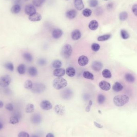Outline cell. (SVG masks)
Masks as SVG:
<instances>
[{
    "instance_id": "cell-1",
    "label": "cell",
    "mask_w": 137,
    "mask_h": 137,
    "mask_svg": "<svg viewBox=\"0 0 137 137\" xmlns=\"http://www.w3.org/2000/svg\"><path fill=\"white\" fill-rule=\"evenodd\" d=\"M129 101V97L125 95H116L113 98V102L116 106L122 107L128 103Z\"/></svg>"
},
{
    "instance_id": "cell-2",
    "label": "cell",
    "mask_w": 137,
    "mask_h": 137,
    "mask_svg": "<svg viewBox=\"0 0 137 137\" xmlns=\"http://www.w3.org/2000/svg\"><path fill=\"white\" fill-rule=\"evenodd\" d=\"M67 82L63 78L58 77L55 79L53 82V86L55 89L60 90L66 87Z\"/></svg>"
},
{
    "instance_id": "cell-3",
    "label": "cell",
    "mask_w": 137,
    "mask_h": 137,
    "mask_svg": "<svg viewBox=\"0 0 137 137\" xmlns=\"http://www.w3.org/2000/svg\"><path fill=\"white\" fill-rule=\"evenodd\" d=\"M72 53V48L69 44H66L63 46L61 49V54L62 57L65 58L70 57Z\"/></svg>"
},
{
    "instance_id": "cell-4",
    "label": "cell",
    "mask_w": 137,
    "mask_h": 137,
    "mask_svg": "<svg viewBox=\"0 0 137 137\" xmlns=\"http://www.w3.org/2000/svg\"><path fill=\"white\" fill-rule=\"evenodd\" d=\"M11 77L8 75H4L0 77V86L2 87H7L11 83Z\"/></svg>"
},
{
    "instance_id": "cell-5",
    "label": "cell",
    "mask_w": 137,
    "mask_h": 137,
    "mask_svg": "<svg viewBox=\"0 0 137 137\" xmlns=\"http://www.w3.org/2000/svg\"><path fill=\"white\" fill-rule=\"evenodd\" d=\"M45 90V86L44 84L40 83H36L33 84V87L31 89L32 92L37 94L41 93Z\"/></svg>"
},
{
    "instance_id": "cell-6",
    "label": "cell",
    "mask_w": 137,
    "mask_h": 137,
    "mask_svg": "<svg viewBox=\"0 0 137 137\" xmlns=\"http://www.w3.org/2000/svg\"><path fill=\"white\" fill-rule=\"evenodd\" d=\"M25 12L26 15L30 16L36 13V10L33 5L29 4L26 6L25 8Z\"/></svg>"
},
{
    "instance_id": "cell-7",
    "label": "cell",
    "mask_w": 137,
    "mask_h": 137,
    "mask_svg": "<svg viewBox=\"0 0 137 137\" xmlns=\"http://www.w3.org/2000/svg\"><path fill=\"white\" fill-rule=\"evenodd\" d=\"M73 94V91L70 89H66L62 91L61 96L63 99L68 100L70 99L72 96Z\"/></svg>"
},
{
    "instance_id": "cell-8",
    "label": "cell",
    "mask_w": 137,
    "mask_h": 137,
    "mask_svg": "<svg viewBox=\"0 0 137 137\" xmlns=\"http://www.w3.org/2000/svg\"><path fill=\"white\" fill-rule=\"evenodd\" d=\"M40 107L43 110H49L53 107L52 104L48 100H43L40 103Z\"/></svg>"
},
{
    "instance_id": "cell-9",
    "label": "cell",
    "mask_w": 137,
    "mask_h": 137,
    "mask_svg": "<svg viewBox=\"0 0 137 137\" xmlns=\"http://www.w3.org/2000/svg\"><path fill=\"white\" fill-rule=\"evenodd\" d=\"M103 67L102 63L98 61H95L92 64V68L95 71L98 72L101 70Z\"/></svg>"
},
{
    "instance_id": "cell-10",
    "label": "cell",
    "mask_w": 137,
    "mask_h": 137,
    "mask_svg": "<svg viewBox=\"0 0 137 137\" xmlns=\"http://www.w3.org/2000/svg\"><path fill=\"white\" fill-rule=\"evenodd\" d=\"M79 65L82 67L85 66L89 63V58L85 55H82L79 57L78 60Z\"/></svg>"
},
{
    "instance_id": "cell-11",
    "label": "cell",
    "mask_w": 137,
    "mask_h": 137,
    "mask_svg": "<svg viewBox=\"0 0 137 137\" xmlns=\"http://www.w3.org/2000/svg\"><path fill=\"white\" fill-rule=\"evenodd\" d=\"M28 19L30 21L37 22L41 20L42 19V16L40 14L36 12L34 14L29 16Z\"/></svg>"
},
{
    "instance_id": "cell-12",
    "label": "cell",
    "mask_w": 137,
    "mask_h": 137,
    "mask_svg": "<svg viewBox=\"0 0 137 137\" xmlns=\"http://www.w3.org/2000/svg\"><path fill=\"white\" fill-rule=\"evenodd\" d=\"M99 87L103 91H107L111 89V85L109 83L105 81H102L99 83Z\"/></svg>"
},
{
    "instance_id": "cell-13",
    "label": "cell",
    "mask_w": 137,
    "mask_h": 137,
    "mask_svg": "<svg viewBox=\"0 0 137 137\" xmlns=\"http://www.w3.org/2000/svg\"><path fill=\"white\" fill-rule=\"evenodd\" d=\"M71 36L72 39L73 40H78L81 37V33L78 29H75L72 32Z\"/></svg>"
},
{
    "instance_id": "cell-14",
    "label": "cell",
    "mask_w": 137,
    "mask_h": 137,
    "mask_svg": "<svg viewBox=\"0 0 137 137\" xmlns=\"http://www.w3.org/2000/svg\"><path fill=\"white\" fill-rule=\"evenodd\" d=\"M62 35V31L60 28H55L52 32V37L55 39L60 38Z\"/></svg>"
},
{
    "instance_id": "cell-15",
    "label": "cell",
    "mask_w": 137,
    "mask_h": 137,
    "mask_svg": "<svg viewBox=\"0 0 137 137\" xmlns=\"http://www.w3.org/2000/svg\"><path fill=\"white\" fill-rule=\"evenodd\" d=\"M74 5L75 8L78 11L82 10L84 8L82 0H74Z\"/></svg>"
},
{
    "instance_id": "cell-16",
    "label": "cell",
    "mask_w": 137,
    "mask_h": 137,
    "mask_svg": "<svg viewBox=\"0 0 137 137\" xmlns=\"http://www.w3.org/2000/svg\"><path fill=\"white\" fill-rule=\"evenodd\" d=\"M77 14V13L76 10L74 9H71L66 12L65 15L68 19H72L76 17Z\"/></svg>"
},
{
    "instance_id": "cell-17",
    "label": "cell",
    "mask_w": 137,
    "mask_h": 137,
    "mask_svg": "<svg viewBox=\"0 0 137 137\" xmlns=\"http://www.w3.org/2000/svg\"><path fill=\"white\" fill-rule=\"evenodd\" d=\"M65 73V70L63 68H56L53 72L54 76L58 77H61L64 76Z\"/></svg>"
},
{
    "instance_id": "cell-18",
    "label": "cell",
    "mask_w": 137,
    "mask_h": 137,
    "mask_svg": "<svg viewBox=\"0 0 137 137\" xmlns=\"http://www.w3.org/2000/svg\"><path fill=\"white\" fill-rule=\"evenodd\" d=\"M31 122L35 124H37L41 122V117L40 115L36 113L33 115L31 117Z\"/></svg>"
},
{
    "instance_id": "cell-19",
    "label": "cell",
    "mask_w": 137,
    "mask_h": 137,
    "mask_svg": "<svg viewBox=\"0 0 137 137\" xmlns=\"http://www.w3.org/2000/svg\"><path fill=\"white\" fill-rule=\"evenodd\" d=\"M99 27V23L97 21L95 20L91 21L89 23L88 27L90 30L92 31H95Z\"/></svg>"
},
{
    "instance_id": "cell-20",
    "label": "cell",
    "mask_w": 137,
    "mask_h": 137,
    "mask_svg": "<svg viewBox=\"0 0 137 137\" xmlns=\"http://www.w3.org/2000/svg\"><path fill=\"white\" fill-rule=\"evenodd\" d=\"M55 110L58 114L62 115L65 113V107L61 105H57L55 106Z\"/></svg>"
},
{
    "instance_id": "cell-21",
    "label": "cell",
    "mask_w": 137,
    "mask_h": 137,
    "mask_svg": "<svg viewBox=\"0 0 137 137\" xmlns=\"http://www.w3.org/2000/svg\"><path fill=\"white\" fill-rule=\"evenodd\" d=\"M21 10V7L18 4H15L13 6L11 9V11L12 14H17L19 13Z\"/></svg>"
},
{
    "instance_id": "cell-22",
    "label": "cell",
    "mask_w": 137,
    "mask_h": 137,
    "mask_svg": "<svg viewBox=\"0 0 137 137\" xmlns=\"http://www.w3.org/2000/svg\"><path fill=\"white\" fill-rule=\"evenodd\" d=\"M66 73L70 77H73L76 74V71L73 67H68L66 70Z\"/></svg>"
},
{
    "instance_id": "cell-23",
    "label": "cell",
    "mask_w": 137,
    "mask_h": 137,
    "mask_svg": "<svg viewBox=\"0 0 137 137\" xmlns=\"http://www.w3.org/2000/svg\"><path fill=\"white\" fill-rule=\"evenodd\" d=\"M123 86L119 82L114 83L112 87L113 90L115 92H120L123 89Z\"/></svg>"
},
{
    "instance_id": "cell-24",
    "label": "cell",
    "mask_w": 137,
    "mask_h": 137,
    "mask_svg": "<svg viewBox=\"0 0 137 137\" xmlns=\"http://www.w3.org/2000/svg\"><path fill=\"white\" fill-rule=\"evenodd\" d=\"M18 73L21 75L24 74L26 71V66L24 64H21L18 66L17 68Z\"/></svg>"
},
{
    "instance_id": "cell-25",
    "label": "cell",
    "mask_w": 137,
    "mask_h": 137,
    "mask_svg": "<svg viewBox=\"0 0 137 137\" xmlns=\"http://www.w3.org/2000/svg\"><path fill=\"white\" fill-rule=\"evenodd\" d=\"M37 70L34 67H31L28 68V73L31 76H35L37 75Z\"/></svg>"
},
{
    "instance_id": "cell-26",
    "label": "cell",
    "mask_w": 137,
    "mask_h": 137,
    "mask_svg": "<svg viewBox=\"0 0 137 137\" xmlns=\"http://www.w3.org/2000/svg\"><path fill=\"white\" fill-rule=\"evenodd\" d=\"M33 83L30 80H27L24 83V87L27 90H31L33 87Z\"/></svg>"
},
{
    "instance_id": "cell-27",
    "label": "cell",
    "mask_w": 137,
    "mask_h": 137,
    "mask_svg": "<svg viewBox=\"0 0 137 137\" xmlns=\"http://www.w3.org/2000/svg\"><path fill=\"white\" fill-rule=\"evenodd\" d=\"M103 76L106 79H110L112 77V73L110 71L107 69H105L103 71L102 73Z\"/></svg>"
},
{
    "instance_id": "cell-28",
    "label": "cell",
    "mask_w": 137,
    "mask_h": 137,
    "mask_svg": "<svg viewBox=\"0 0 137 137\" xmlns=\"http://www.w3.org/2000/svg\"><path fill=\"white\" fill-rule=\"evenodd\" d=\"M83 76L85 79L93 80L94 79L93 74L88 71H85L83 73Z\"/></svg>"
},
{
    "instance_id": "cell-29",
    "label": "cell",
    "mask_w": 137,
    "mask_h": 137,
    "mask_svg": "<svg viewBox=\"0 0 137 137\" xmlns=\"http://www.w3.org/2000/svg\"><path fill=\"white\" fill-rule=\"evenodd\" d=\"M45 0H33L32 2L34 6L39 7L45 3Z\"/></svg>"
},
{
    "instance_id": "cell-30",
    "label": "cell",
    "mask_w": 137,
    "mask_h": 137,
    "mask_svg": "<svg viewBox=\"0 0 137 137\" xmlns=\"http://www.w3.org/2000/svg\"><path fill=\"white\" fill-rule=\"evenodd\" d=\"M111 37V35L110 34H106L103 35L99 36L97 38V40L99 41H104L108 40Z\"/></svg>"
},
{
    "instance_id": "cell-31",
    "label": "cell",
    "mask_w": 137,
    "mask_h": 137,
    "mask_svg": "<svg viewBox=\"0 0 137 137\" xmlns=\"http://www.w3.org/2000/svg\"><path fill=\"white\" fill-rule=\"evenodd\" d=\"M23 57L25 60L28 62H31L33 60V57L32 55L28 53H23Z\"/></svg>"
},
{
    "instance_id": "cell-32",
    "label": "cell",
    "mask_w": 137,
    "mask_h": 137,
    "mask_svg": "<svg viewBox=\"0 0 137 137\" xmlns=\"http://www.w3.org/2000/svg\"><path fill=\"white\" fill-rule=\"evenodd\" d=\"M34 111V106L33 104L28 103L26 105L25 111L27 113H31Z\"/></svg>"
},
{
    "instance_id": "cell-33",
    "label": "cell",
    "mask_w": 137,
    "mask_h": 137,
    "mask_svg": "<svg viewBox=\"0 0 137 137\" xmlns=\"http://www.w3.org/2000/svg\"><path fill=\"white\" fill-rule=\"evenodd\" d=\"M4 67L8 70L10 71H14V65H13V64L12 63H6L4 64Z\"/></svg>"
},
{
    "instance_id": "cell-34",
    "label": "cell",
    "mask_w": 137,
    "mask_h": 137,
    "mask_svg": "<svg viewBox=\"0 0 137 137\" xmlns=\"http://www.w3.org/2000/svg\"><path fill=\"white\" fill-rule=\"evenodd\" d=\"M19 122L18 117L17 116H13L11 117L9 120V123L11 124H16Z\"/></svg>"
},
{
    "instance_id": "cell-35",
    "label": "cell",
    "mask_w": 137,
    "mask_h": 137,
    "mask_svg": "<svg viewBox=\"0 0 137 137\" xmlns=\"http://www.w3.org/2000/svg\"><path fill=\"white\" fill-rule=\"evenodd\" d=\"M125 80L129 82H133L135 81V77L132 74L127 73L125 76Z\"/></svg>"
},
{
    "instance_id": "cell-36",
    "label": "cell",
    "mask_w": 137,
    "mask_h": 137,
    "mask_svg": "<svg viewBox=\"0 0 137 137\" xmlns=\"http://www.w3.org/2000/svg\"><path fill=\"white\" fill-rule=\"evenodd\" d=\"M119 19L121 21H124L128 17V14L126 12H122L119 15Z\"/></svg>"
},
{
    "instance_id": "cell-37",
    "label": "cell",
    "mask_w": 137,
    "mask_h": 137,
    "mask_svg": "<svg viewBox=\"0 0 137 137\" xmlns=\"http://www.w3.org/2000/svg\"><path fill=\"white\" fill-rule=\"evenodd\" d=\"M92 11L89 8H85L82 11V14L84 17H90L92 14Z\"/></svg>"
},
{
    "instance_id": "cell-38",
    "label": "cell",
    "mask_w": 137,
    "mask_h": 137,
    "mask_svg": "<svg viewBox=\"0 0 137 137\" xmlns=\"http://www.w3.org/2000/svg\"><path fill=\"white\" fill-rule=\"evenodd\" d=\"M121 35L123 40H127L130 37V35L128 32L124 29L121 31Z\"/></svg>"
},
{
    "instance_id": "cell-39",
    "label": "cell",
    "mask_w": 137,
    "mask_h": 137,
    "mask_svg": "<svg viewBox=\"0 0 137 137\" xmlns=\"http://www.w3.org/2000/svg\"><path fill=\"white\" fill-rule=\"evenodd\" d=\"M62 65V63L61 61L58 60L54 61L52 63V66L54 68H58L61 67Z\"/></svg>"
},
{
    "instance_id": "cell-40",
    "label": "cell",
    "mask_w": 137,
    "mask_h": 137,
    "mask_svg": "<svg viewBox=\"0 0 137 137\" xmlns=\"http://www.w3.org/2000/svg\"><path fill=\"white\" fill-rule=\"evenodd\" d=\"M105 100V97L102 94H99L98 95L97 102L100 104H102L104 103Z\"/></svg>"
},
{
    "instance_id": "cell-41",
    "label": "cell",
    "mask_w": 137,
    "mask_h": 137,
    "mask_svg": "<svg viewBox=\"0 0 137 137\" xmlns=\"http://www.w3.org/2000/svg\"><path fill=\"white\" fill-rule=\"evenodd\" d=\"M89 5L91 7H95L98 5L97 0H89Z\"/></svg>"
},
{
    "instance_id": "cell-42",
    "label": "cell",
    "mask_w": 137,
    "mask_h": 137,
    "mask_svg": "<svg viewBox=\"0 0 137 137\" xmlns=\"http://www.w3.org/2000/svg\"><path fill=\"white\" fill-rule=\"evenodd\" d=\"M100 45L97 43H94L91 45V50L95 52H97L98 51L100 50Z\"/></svg>"
},
{
    "instance_id": "cell-43",
    "label": "cell",
    "mask_w": 137,
    "mask_h": 137,
    "mask_svg": "<svg viewBox=\"0 0 137 137\" xmlns=\"http://www.w3.org/2000/svg\"><path fill=\"white\" fill-rule=\"evenodd\" d=\"M38 63L41 66H44L47 63V61L44 58H40L38 61Z\"/></svg>"
},
{
    "instance_id": "cell-44",
    "label": "cell",
    "mask_w": 137,
    "mask_h": 137,
    "mask_svg": "<svg viewBox=\"0 0 137 137\" xmlns=\"http://www.w3.org/2000/svg\"><path fill=\"white\" fill-rule=\"evenodd\" d=\"M5 108L9 111H13L14 108L12 103H8L5 105Z\"/></svg>"
},
{
    "instance_id": "cell-45",
    "label": "cell",
    "mask_w": 137,
    "mask_h": 137,
    "mask_svg": "<svg viewBox=\"0 0 137 137\" xmlns=\"http://www.w3.org/2000/svg\"><path fill=\"white\" fill-rule=\"evenodd\" d=\"M18 137H29L28 133L25 132H21L18 133Z\"/></svg>"
},
{
    "instance_id": "cell-46",
    "label": "cell",
    "mask_w": 137,
    "mask_h": 137,
    "mask_svg": "<svg viewBox=\"0 0 137 137\" xmlns=\"http://www.w3.org/2000/svg\"><path fill=\"white\" fill-rule=\"evenodd\" d=\"M132 11L133 14L137 17V4H135L133 6Z\"/></svg>"
},
{
    "instance_id": "cell-47",
    "label": "cell",
    "mask_w": 137,
    "mask_h": 137,
    "mask_svg": "<svg viewBox=\"0 0 137 137\" xmlns=\"http://www.w3.org/2000/svg\"><path fill=\"white\" fill-rule=\"evenodd\" d=\"M93 102L92 101L90 100L89 102V104L85 108V111L86 112H89L91 110V105H92Z\"/></svg>"
},
{
    "instance_id": "cell-48",
    "label": "cell",
    "mask_w": 137,
    "mask_h": 137,
    "mask_svg": "<svg viewBox=\"0 0 137 137\" xmlns=\"http://www.w3.org/2000/svg\"><path fill=\"white\" fill-rule=\"evenodd\" d=\"M107 9L108 10H110L113 9V4L112 3H108L107 6Z\"/></svg>"
},
{
    "instance_id": "cell-49",
    "label": "cell",
    "mask_w": 137,
    "mask_h": 137,
    "mask_svg": "<svg viewBox=\"0 0 137 137\" xmlns=\"http://www.w3.org/2000/svg\"><path fill=\"white\" fill-rule=\"evenodd\" d=\"M4 93L5 94H8V95H9V94H11V90L9 88H6V89L4 90Z\"/></svg>"
},
{
    "instance_id": "cell-50",
    "label": "cell",
    "mask_w": 137,
    "mask_h": 137,
    "mask_svg": "<svg viewBox=\"0 0 137 137\" xmlns=\"http://www.w3.org/2000/svg\"><path fill=\"white\" fill-rule=\"evenodd\" d=\"M102 12V10L100 8H98L96 9V11H95V13H96V14H97V15H99L101 14V13Z\"/></svg>"
},
{
    "instance_id": "cell-51",
    "label": "cell",
    "mask_w": 137,
    "mask_h": 137,
    "mask_svg": "<svg viewBox=\"0 0 137 137\" xmlns=\"http://www.w3.org/2000/svg\"><path fill=\"white\" fill-rule=\"evenodd\" d=\"M94 123L95 125L97 128H103V126L102 125L100 124V123L96 122H94Z\"/></svg>"
},
{
    "instance_id": "cell-52",
    "label": "cell",
    "mask_w": 137,
    "mask_h": 137,
    "mask_svg": "<svg viewBox=\"0 0 137 137\" xmlns=\"http://www.w3.org/2000/svg\"><path fill=\"white\" fill-rule=\"evenodd\" d=\"M21 0H13V2L15 5V4H18L19 3H20Z\"/></svg>"
},
{
    "instance_id": "cell-53",
    "label": "cell",
    "mask_w": 137,
    "mask_h": 137,
    "mask_svg": "<svg viewBox=\"0 0 137 137\" xmlns=\"http://www.w3.org/2000/svg\"><path fill=\"white\" fill-rule=\"evenodd\" d=\"M46 137H54V136L53 133H48Z\"/></svg>"
},
{
    "instance_id": "cell-54",
    "label": "cell",
    "mask_w": 137,
    "mask_h": 137,
    "mask_svg": "<svg viewBox=\"0 0 137 137\" xmlns=\"http://www.w3.org/2000/svg\"><path fill=\"white\" fill-rule=\"evenodd\" d=\"M4 106V103L1 101H0V108L3 107Z\"/></svg>"
},
{
    "instance_id": "cell-55",
    "label": "cell",
    "mask_w": 137,
    "mask_h": 137,
    "mask_svg": "<svg viewBox=\"0 0 137 137\" xmlns=\"http://www.w3.org/2000/svg\"><path fill=\"white\" fill-rule=\"evenodd\" d=\"M3 125L1 122H0V130L3 129Z\"/></svg>"
},
{
    "instance_id": "cell-56",
    "label": "cell",
    "mask_w": 137,
    "mask_h": 137,
    "mask_svg": "<svg viewBox=\"0 0 137 137\" xmlns=\"http://www.w3.org/2000/svg\"><path fill=\"white\" fill-rule=\"evenodd\" d=\"M31 137H39L37 135H32Z\"/></svg>"
},
{
    "instance_id": "cell-57",
    "label": "cell",
    "mask_w": 137,
    "mask_h": 137,
    "mask_svg": "<svg viewBox=\"0 0 137 137\" xmlns=\"http://www.w3.org/2000/svg\"><path fill=\"white\" fill-rule=\"evenodd\" d=\"M98 112H99L100 113H102V112H101L99 110L98 111Z\"/></svg>"
},
{
    "instance_id": "cell-58",
    "label": "cell",
    "mask_w": 137,
    "mask_h": 137,
    "mask_svg": "<svg viewBox=\"0 0 137 137\" xmlns=\"http://www.w3.org/2000/svg\"><path fill=\"white\" fill-rule=\"evenodd\" d=\"M104 1H109V0H104Z\"/></svg>"
},
{
    "instance_id": "cell-59",
    "label": "cell",
    "mask_w": 137,
    "mask_h": 137,
    "mask_svg": "<svg viewBox=\"0 0 137 137\" xmlns=\"http://www.w3.org/2000/svg\"><path fill=\"white\" fill-rule=\"evenodd\" d=\"M65 1H68V0H65Z\"/></svg>"
},
{
    "instance_id": "cell-60",
    "label": "cell",
    "mask_w": 137,
    "mask_h": 137,
    "mask_svg": "<svg viewBox=\"0 0 137 137\" xmlns=\"http://www.w3.org/2000/svg\"><path fill=\"white\" fill-rule=\"evenodd\" d=\"M25 1H28V0H25Z\"/></svg>"
}]
</instances>
